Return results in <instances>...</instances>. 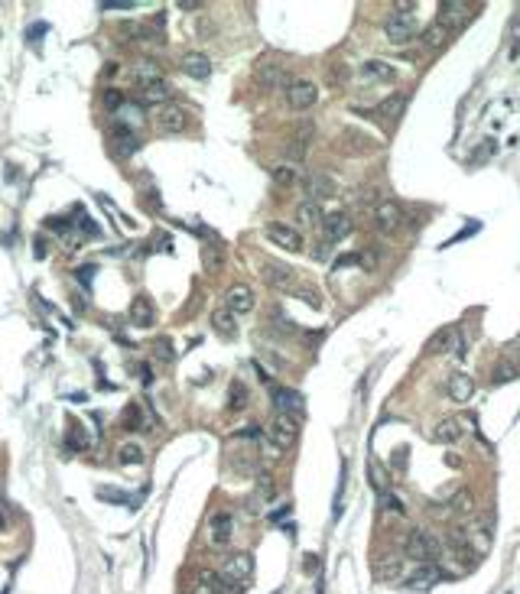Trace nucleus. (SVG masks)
Here are the masks:
<instances>
[{"instance_id": "nucleus-1", "label": "nucleus", "mask_w": 520, "mask_h": 594, "mask_svg": "<svg viewBox=\"0 0 520 594\" xmlns=\"http://www.w3.org/2000/svg\"><path fill=\"white\" fill-rule=\"evenodd\" d=\"M403 556L413 558L416 565H429V562H439L443 549H439V542L426 529H410L407 542H403Z\"/></svg>"}, {"instance_id": "nucleus-2", "label": "nucleus", "mask_w": 520, "mask_h": 594, "mask_svg": "<svg viewBox=\"0 0 520 594\" xmlns=\"http://www.w3.org/2000/svg\"><path fill=\"white\" fill-rule=\"evenodd\" d=\"M254 78H257V85L267 88V91H274V88H290V85H293V78H290L286 66L280 62V59H274V56H264L260 62H257Z\"/></svg>"}, {"instance_id": "nucleus-3", "label": "nucleus", "mask_w": 520, "mask_h": 594, "mask_svg": "<svg viewBox=\"0 0 520 594\" xmlns=\"http://www.w3.org/2000/svg\"><path fill=\"white\" fill-rule=\"evenodd\" d=\"M339 150L345 156H371V153L380 150V140H374L371 133L358 130V127H345L339 133Z\"/></svg>"}, {"instance_id": "nucleus-4", "label": "nucleus", "mask_w": 520, "mask_h": 594, "mask_svg": "<svg viewBox=\"0 0 520 594\" xmlns=\"http://www.w3.org/2000/svg\"><path fill=\"white\" fill-rule=\"evenodd\" d=\"M403 208L400 201L394 198H380L378 205H374V227H378L380 234H397L400 227H403Z\"/></svg>"}, {"instance_id": "nucleus-5", "label": "nucleus", "mask_w": 520, "mask_h": 594, "mask_svg": "<svg viewBox=\"0 0 520 594\" xmlns=\"http://www.w3.org/2000/svg\"><path fill=\"white\" fill-rule=\"evenodd\" d=\"M264 237L270 241V244L290 250V254H303V247H306L303 234H299L296 227H290V224H280V221H270V224L264 227Z\"/></svg>"}, {"instance_id": "nucleus-6", "label": "nucleus", "mask_w": 520, "mask_h": 594, "mask_svg": "<svg viewBox=\"0 0 520 594\" xmlns=\"http://www.w3.org/2000/svg\"><path fill=\"white\" fill-rule=\"evenodd\" d=\"M264 283L270 286V289H276V293H296L299 289V276H296L293 266L286 264H264Z\"/></svg>"}, {"instance_id": "nucleus-7", "label": "nucleus", "mask_w": 520, "mask_h": 594, "mask_svg": "<svg viewBox=\"0 0 520 594\" xmlns=\"http://www.w3.org/2000/svg\"><path fill=\"white\" fill-rule=\"evenodd\" d=\"M231 539H235V517H231V510H215L208 517V542L215 549H225Z\"/></svg>"}, {"instance_id": "nucleus-8", "label": "nucleus", "mask_w": 520, "mask_h": 594, "mask_svg": "<svg viewBox=\"0 0 520 594\" xmlns=\"http://www.w3.org/2000/svg\"><path fill=\"white\" fill-rule=\"evenodd\" d=\"M270 439L280 448H293L296 439H299V419L286 413H274V419H270Z\"/></svg>"}, {"instance_id": "nucleus-9", "label": "nucleus", "mask_w": 520, "mask_h": 594, "mask_svg": "<svg viewBox=\"0 0 520 594\" xmlns=\"http://www.w3.org/2000/svg\"><path fill=\"white\" fill-rule=\"evenodd\" d=\"M429 354H455V358H465V338L462 331L449 325V328L436 331L433 338H429Z\"/></svg>"}, {"instance_id": "nucleus-10", "label": "nucleus", "mask_w": 520, "mask_h": 594, "mask_svg": "<svg viewBox=\"0 0 520 594\" xmlns=\"http://www.w3.org/2000/svg\"><path fill=\"white\" fill-rule=\"evenodd\" d=\"M384 36L394 43V46H403L416 36V17L413 13H390L387 23H384Z\"/></svg>"}, {"instance_id": "nucleus-11", "label": "nucleus", "mask_w": 520, "mask_h": 594, "mask_svg": "<svg viewBox=\"0 0 520 594\" xmlns=\"http://www.w3.org/2000/svg\"><path fill=\"white\" fill-rule=\"evenodd\" d=\"M472 20V7L465 3V0H443L439 3V26H445V29H462L465 23Z\"/></svg>"}, {"instance_id": "nucleus-12", "label": "nucleus", "mask_w": 520, "mask_h": 594, "mask_svg": "<svg viewBox=\"0 0 520 594\" xmlns=\"http://www.w3.org/2000/svg\"><path fill=\"white\" fill-rule=\"evenodd\" d=\"M153 123H156L160 133H182L186 123H189V117H186V111H182L179 104H163L160 111L153 114Z\"/></svg>"}, {"instance_id": "nucleus-13", "label": "nucleus", "mask_w": 520, "mask_h": 594, "mask_svg": "<svg viewBox=\"0 0 520 594\" xmlns=\"http://www.w3.org/2000/svg\"><path fill=\"white\" fill-rule=\"evenodd\" d=\"M251 575H254V556L251 552H231L225 558V578H231L235 585L244 588L251 581Z\"/></svg>"}, {"instance_id": "nucleus-14", "label": "nucleus", "mask_w": 520, "mask_h": 594, "mask_svg": "<svg viewBox=\"0 0 520 594\" xmlns=\"http://www.w3.org/2000/svg\"><path fill=\"white\" fill-rule=\"evenodd\" d=\"M254 305H257V296H254V289H251V286H244V283H235L225 293V309L235 312V315H247Z\"/></svg>"}, {"instance_id": "nucleus-15", "label": "nucleus", "mask_w": 520, "mask_h": 594, "mask_svg": "<svg viewBox=\"0 0 520 594\" xmlns=\"http://www.w3.org/2000/svg\"><path fill=\"white\" fill-rule=\"evenodd\" d=\"M315 101H319V88L312 85V82H293V85L286 88V104L293 111H309Z\"/></svg>"}, {"instance_id": "nucleus-16", "label": "nucleus", "mask_w": 520, "mask_h": 594, "mask_svg": "<svg viewBox=\"0 0 520 594\" xmlns=\"http://www.w3.org/2000/svg\"><path fill=\"white\" fill-rule=\"evenodd\" d=\"M303 189H306V195H309V201H322V198L335 195L339 185H335V179H332L329 172H309V176L303 179Z\"/></svg>"}, {"instance_id": "nucleus-17", "label": "nucleus", "mask_w": 520, "mask_h": 594, "mask_svg": "<svg viewBox=\"0 0 520 594\" xmlns=\"http://www.w3.org/2000/svg\"><path fill=\"white\" fill-rule=\"evenodd\" d=\"M351 227H355V221L348 218V211H332V215L322 218V231H325V241H341V237L351 234Z\"/></svg>"}, {"instance_id": "nucleus-18", "label": "nucleus", "mask_w": 520, "mask_h": 594, "mask_svg": "<svg viewBox=\"0 0 520 594\" xmlns=\"http://www.w3.org/2000/svg\"><path fill=\"white\" fill-rule=\"evenodd\" d=\"M303 393H296V390H286V387H276L274 390V409L276 413H286V416H296L299 419V413H303Z\"/></svg>"}, {"instance_id": "nucleus-19", "label": "nucleus", "mask_w": 520, "mask_h": 594, "mask_svg": "<svg viewBox=\"0 0 520 594\" xmlns=\"http://www.w3.org/2000/svg\"><path fill=\"white\" fill-rule=\"evenodd\" d=\"M445 393H449V399L452 403H468L475 396V380H472V374H452L449 377V383H445Z\"/></svg>"}, {"instance_id": "nucleus-20", "label": "nucleus", "mask_w": 520, "mask_h": 594, "mask_svg": "<svg viewBox=\"0 0 520 594\" xmlns=\"http://www.w3.org/2000/svg\"><path fill=\"white\" fill-rule=\"evenodd\" d=\"M131 321L137 325V328H150V325H156V305L150 302V296H133Z\"/></svg>"}, {"instance_id": "nucleus-21", "label": "nucleus", "mask_w": 520, "mask_h": 594, "mask_svg": "<svg viewBox=\"0 0 520 594\" xmlns=\"http://www.w3.org/2000/svg\"><path fill=\"white\" fill-rule=\"evenodd\" d=\"M358 75L364 82H394L397 78V68L390 66V62H380V59H368V62H361Z\"/></svg>"}, {"instance_id": "nucleus-22", "label": "nucleus", "mask_w": 520, "mask_h": 594, "mask_svg": "<svg viewBox=\"0 0 520 594\" xmlns=\"http://www.w3.org/2000/svg\"><path fill=\"white\" fill-rule=\"evenodd\" d=\"M131 78L137 82V85H153V82H163V68L156 59H140V62H133L131 68Z\"/></svg>"}, {"instance_id": "nucleus-23", "label": "nucleus", "mask_w": 520, "mask_h": 594, "mask_svg": "<svg viewBox=\"0 0 520 594\" xmlns=\"http://www.w3.org/2000/svg\"><path fill=\"white\" fill-rule=\"evenodd\" d=\"M179 68L189 78H195V82H205V78L211 75V62H208V56H202V52H186Z\"/></svg>"}, {"instance_id": "nucleus-24", "label": "nucleus", "mask_w": 520, "mask_h": 594, "mask_svg": "<svg viewBox=\"0 0 520 594\" xmlns=\"http://www.w3.org/2000/svg\"><path fill=\"white\" fill-rule=\"evenodd\" d=\"M202 266L208 273H221L225 270V244H218L215 237L208 244H202Z\"/></svg>"}, {"instance_id": "nucleus-25", "label": "nucleus", "mask_w": 520, "mask_h": 594, "mask_svg": "<svg viewBox=\"0 0 520 594\" xmlns=\"http://www.w3.org/2000/svg\"><path fill=\"white\" fill-rule=\"evenodd\" d=\"M462 439V422L459 419H452V416H445V419H439V422L433 425V442H443V445H452Z\"/></svg>"}, {"instance_id": "nucleus-26", "label": "nucleus", "mask_w": 520, "mask_h": 594, "mask_svg": "<svg viewBox=\"0 0 520 594\" xmlns=\"http://www.w3.org/2000/svg\"><path fill=\"white\" fill-rule=\"evenodd\" d=\"M407 111V95H390L387 101H380L378 107H374V114H378L380 121H387V123H394V121H400V114Z\"/></svg>"}, {"instance_id": "nucleus-27", "label": "nucleus", "mask_w": 520, "mask_h": 594, "mask_svg": "<svg viewBox=\"0 0 520 594\" xmlns=\"http://www.w3.org/2000/svg\"><path fill=\"white\" fill-rule=\"evenodd\" d=\"M111 140L117 143V150H121V156H131V153L140 150V140H137V133L127 127V123H121V127H114L111 130Z\"/></svg>"}, {"instance_id": "nucleus-28", "label": "nucleus", "mask_w": 520, "mask_h": 594, "mask_svg": "<svg viewBox=\"0 0 520 594\" xmlns=\"http://www.w3.org/2000/svg\"><path fill=\"white\" fill-rule=\"evenodd\" d=\"M322 208H319V201H309V198H306V201H299V205H296V221H299V224L303 227H322Z\"/></svg>"}, {"instance_id": "nucleus-29", "label": "nucleus", "mask_w": 520, "mask_h": 594, "mask_svg": "<svg viewBox=\"0 0 520 594\" xmlns=\"http://www.w3.org/2000/svg\"><path fill=\"white\" fill-rule=\"evenodd\" d=\"M211 328H215L218 335H225V338H235V335H237L235 312H228L225 305H221V309H215V312H211Z\"/></svg>"}, {"instance_id": "nucleus-30", "label": "nucleus", "mask_w": 520, "mask_h": 594, "mask_svg": "<svg viewBox=\"0 0 520 594\" xmlns=\"http://www.w3.org/2000/svg\"><path fill=\"white\" fill-rule=\"evenodd\" d=\"M170 95H172V88L166 85V82H153V85H143L140 88V101H147V104H170Z\"/></svg>"}, {"instance_id": "nucleus-31", "label": "nucleus", "mask_w": 520, "mask_h": 594, "mask_svg": "<svg viewBox=\"0 0 520 594\" xmlns=\"http://www.w3.org/2000/svg\"><path fill=\"white\" fill-rule=\"evenodd\" d=\"M443 578H445L443 568L436 565V562H429V565H419V568H416L410 581H413V585H419V588H429V585H436V581H443Z\"/></svg>"}, {"instance_id": "nucleus-32", "label": "nucleus", "mask_w": 520, "mask_h": 594, "mask_svg": "<svg viewBox=\"0 0 520 594\" xmlns=\"http://www.w3.org/2000/svg\"><path fill=\"white\" fill-rule=\"evenodd\" d=\"M520 377V364H514V360H498L491 370V383L494 387H501V383H511V380Z\"/></svg>"}, {"instance_id": "nucleus-33", "label": "nucleus", "mask_w": 520, "mask_h": 594, "mask_svg": "<svg viewBox=\"0 0 520 594\" xmlns=\"http://www.w3.org/2000/svg\"><path fill=\"white\" fill-rule=\"evenodd\" d=\"M270 176H274V182L280 185V189H290V185H296L299 182V172H296L293 162H283V166H274L270 169Z\"/></svg>"}, {"instance_id": "nucleus-34", "label": "nucleus", "mask_w": 520, "mask_h": 594, "mask_svg": "<svg viewBox=\"0 0 520 594\" xmlns=\"http://www.w3.org/2000/svg\"><path fill=\"white\" fill-rule=\"evenodd\" d=\"M117 39H124V43H137V39H150V29L143 26V23H121L117 26Z\"/></svg>"}, {"instance_id": "nucleus-35", "label": "nucleus", "mask_w": 520, "mask_h": 594, "mask_svg": "<svg viewBox=\"0 0 520 594\" xmlns=\"http://www.w3.org/2000/svg\"><path fill=\"white\" fill-rule=\"evenodd\" d=\"M117 462H121V464H143V462H147V455H143L140 445L127 442V445H121V448H117Z\"/></svg>"}, {"instance_id": "nucleus-36", "label": "nucleus", "mask_w": 520, "mask_h": 594, "mask_svg": "<svg viewBox=\"0 0 520 594\" xmlns=\"http://www.w3.org/2000/svg\"><path fill=\"white\" fill-rule=\"evenodd\" d=\"M247 403H251V393H247V387L244 383H241V380H235V383H231V409H235V413H241V409H247Z\"/></svg>"}, {"instance_id": "nucleus-37", "label": "nucleus", "mask_w": 520, "mask_h": 594, "mask_svg": "<svg viewBox=\"0 0 520 594\" xmlns=\"http://www.w3.org/2000/svg\"><path fill=\"white\" fill-rule=\"evenodd\" d=\"M124 429L140 432V429H150V425H147V419L140 416V409H137V406H127V409H124Z\"/></svg>"}, {"instance_id": "nucleus-38", "label": "nucleus", "mask_w": 520, "mask_h": 594, "mask_svg": "<svg viewBox=\"0 0 520 594\" xmlns=\"http://www.w3.org/2000/svg\"><path fill=\"white\" fill-rule=\"evenodd\" d=\"M101 101H104V107H107V111H121L124 101H127V95H124L121 88H104Z\"/></svg>"}, {"instance_id": "nucleus-39", "label": "nucleus", "mask_w": 520, "mask_h": 594, "mask_svg": "<svg viewBox=\"0 0 520 594\" xmlns=\"http://www.w3.org/2000/svg\"><path fill=\"white\" fill-rule=\"evenodd\" d=\"M270 328L280 331V335H296V325L286 319L283 312H270Z\"/></svg>"}, {"instance_id": "nucleus-40", "label": "nucleus", "mask_w": 520, "mask_h": 594, "mask_svg": "<svg viewBox=\"0 0 520 594\" xmlns=\"http://www.w3.org/2000/svg\"><path fill=\"white\" fill-rule=\"evenodd\" d=\"M445 33H449V29H445V26H439V23H433V26H429V29H426V33H423V43H426V46H429V49L443 46V43H445Z\"/></svg>"}, {"instance_id": "nucleus-41", "label": "nucleus", "mask_w": 520, "mask_h": 594, "mask_svg": "<svg viewBox=\"0 0 520 594\" xmlns=\"http://www.w3.org/2000/svg\"><path fill=\"white\" fill-rule=\"evenodd\" d=\"M68 432H72V439H66V448H68V452H75V448H85V435H82L78 422H68Z\"/></svg>"}, {"instance_id": "nucleus-42", "label": "nucleus", "mask_w": 520, "mask_h": 594, "mask_svg": "<svg viewBox=\"0 0 520 594\" xmlns=\"http://www.w3.org/2000/svg\"><path fill=\"white\" fill-rule=\"evenodd\" d=\"M153 354H156V358L160 360H166V364H170L172 358H176V351H172V344L166 338H160V341H153Z\"/></svg>"}, {"instance_id": "nucleus-43", "label": "nucleus", "mask_w": 520, "mask_h": 594, "mask_svg": "<svg viewBox=\"0 0 520 594\" xmlns=\"http://www.w3.org/2000/svg\"><path fill=\"white\" fill-rule=\"evenodd\" d=\"M329 82H332V85H345V82H348V66L335 62V66L329 68Z\"/></svg>"}, {"instance_id": "nucleus-44", "label": "nucleus", "mask_w": 520, "mask_h": 594, "mask_svg": "<svg viewBox=\"0 0 520 594\" xmlns=\"http://www.w3.org/2000/svg\"><path fill=\"white\" fill-rule=\"evenodd\" d=\"M380 507L387 510V513H397V517H400V513H403V507H400V500L394 497V494H387V491L380 494Z\"/></svg>"}, {"instance_id": "nucleus-45", "label": "nucleus", "mask_w": 520, "mask_h": 594, "mask_svg": "<svg viewBox=\"0 0 520 594\" xmlns=\"http://www.w3.org/2000/svg\"><path fill=\"white\" fill-rule=\"evenodd\" d=\"M455 510H459V513H475V507H472V497H468V494H455Z\"/></svg>"}, {"instance_id": "nucleus-46", "label": "nucleus", "mask_w": 520, "mask_h": 594, "mask_svg": "<svg viewBox=\"0 0 520 594\" xmlns=\"http://www.w3.org/2000/svg\"><path fill=\"white\" fill-rule=\"evenodd\" d=\"M176 7H179V10H186V13H192V10H202V3H195V0H179Z\"/></svg>"}, {"instance_id": "nucleus-47", "label": "nucleus", "mask_w": 520, "mask_h": 594, "mask_svg": "<svg viewBox=\"0 0 520 594\" xmlns=\"http://www.w3.org/2000/svg\"><path fill=\"white\" fill-rule=\"evenodd\" d=\"M192 594H215V588H211V585H205V581H199V585L192 588Z\"/></svg>"}, {"instance_id": "nucleus-48", "label": "nucleus", "mask_w": 520, "mask_h": 594, "mask_svg": "<svg viewBox=\"0 0 520 594\" xmlns=\"http://www.w3.org/2000/svg\"><path fill=\"white\" fill-rule=\"evenodd\" d=\"M133 3H101V10H131Z\"/></svg>"}, {"instance_id": "nucleus-49", "label": "nucleus", "mask_w": 520, "mask_h": 594, "mask_svg": "<svg viewBox=\"0 0 520 594\" xmlns=\"http://www.w3.org/2000/svg\"><path fill=\"white\" fill-rule=\"evenodd\" d=\"M394 10H397V13H410V10H416V3H410V0L407 3H394Z\"/></svg>"}, {"instance_id": "nucleus-50", "label": "nucleus", "mask_w": 520, "mask_h": 594, "mask_svg": "<svg viewBox=\"0 0 520 594\" xmlns=\"http://www.w3.org/2000/svg\"><path fill=\"white\" fill-rule=\"evenodd\" d=\"M46 250H49L46 241H43V237H36V257H46Z\"/></svg>"}, {"instance_id": "nucleus-51", "label": "nucleus", "mask_w": 520, "mask_h": 594, "mask_svg": "<svg viewBox=\"0 0 520 594\" xmlns=\"http://www.w3.org/2000/svg\"><path fill=\"white\" fill-rule=\"evenodd\" d=\"M91 270H95V266H82V273H78V280H82V283H88V280H91Z\"/></svg>"}, {"instance_id": "nucleus-52", "label": "nucleus", "mask_w": 520, "mask_h": 594, "mask_svg": "<svg viewBox=\"0 0 520 594\" xmlns=\"http://www.w3.org/2000/svg\"><path fill=\"white\" fill-rule=\"evenodd\" d=\"M0 529H7V519H3V513H0Z\"/></svg>"}]
</instances>
